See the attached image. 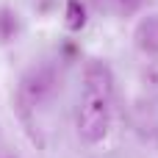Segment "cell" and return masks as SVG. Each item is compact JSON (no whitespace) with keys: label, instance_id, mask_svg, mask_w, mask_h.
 <instances>
[{"label":"cell","instance_id":"1","mask_svg":"<svg viewBox=\"0 0 158 158\" xmlns=\"http://www.w3.org/2000/svg\"><path fill=\"white\" fill-rule=\"evenodd\" d=\"M81 100H78V133L97 144L106 139L111 125V75L100 61H92L83 72L81 83Z\"/></svg>","mask_w":158,"mask_h":158},{"label":"cell","instance_id":"2","mask_svg":"<svg viewBox=\"0 0 158 158\" xmlns=\"http://www.w3.org/2000/svg\"><path fill=\"white\" fill-rule=\"evenodd\" d=\"M86 25V8L81 0H67V28L69 31H81Z\"/></svg>","mask_w":158,"mask_h":158}]
</instances>
